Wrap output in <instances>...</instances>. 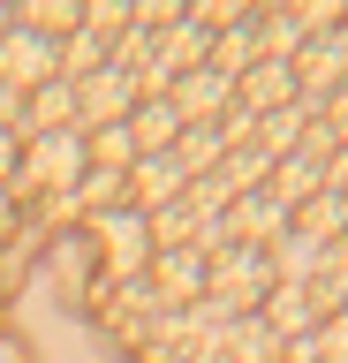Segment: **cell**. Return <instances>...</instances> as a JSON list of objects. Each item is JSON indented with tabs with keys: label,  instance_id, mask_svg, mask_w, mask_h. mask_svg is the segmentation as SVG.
<instances>
[{
	"label": "cell",
	"instance_id": "cell-16",
	"mask_svg": "<svg viewBox=\"0 0 348 363\" xmlns=\"http://www.w3.org/2000/svg\"><path fill=\"white\" fill-rule=\"evenodd\" d=\"M310 303H318V318L348 311V242H325L318 272H310Z\"/></svg>",
	"mask_w": 348,
	"mask_h": 363
},
{
	"label": "cell",
	"instance_id": "cell-6",
	"mask_svg": "<svg viewBox=\"0 0 348 363\" xmlns=\"http://www.w3.org/2000/svg\"><path fill=\"white\" fill-rule=\"evenodd\" d=\"M220 235L242 250H273L280 235H288V204L273 197V189H250V197H235L228 212H220Z\"/></svg>",
	"mask_w": 348,
	"mask_h": 363
},
{
	"label": "cell",
	"instance_id": "cell-21",
	"mask_svg": "<svg viewBox=\"0 0 348 363\" xmlns=\"http://www.w3.org/2000/svg\"><path fill=\"white\" fill-rule=\"evenodd\" d=\"M318 129L333 136V152H348V84H341V91H333V99L318 106Z\"/></svg>",
	"mask_w": 348,
	"mask_h": 363
},
{
	"label": "cell",
	"instance_id": "cell-10",
	"mask_svg": "<svg viewBox=\"0 0 348 363\" xmlns=\"http://www.w3.org/2000/svg\"><path fill=\"white\" fill-rule=\"evenodd\" d=\"M53 129H76V84H38L23 99V121H16V144H30V136H53Z\"/></svg>",
	"mask_w": 348,
	"mask_h": 363
},
{
	"label": "cell",
	"instance_id": "cell-9",
	"mask_svg": "<svg viewBox=\"0 0 348 363\" xmlns=\"http://www.w3.org/2000/svg\"><path fill=\"white\" fill-rule=\"evenodd\" d=\"M235 106L250 113V121H265V113L296 106V76H288V61H257L250 76H235Z\"/></svg>",
	"mask_w": 348,
	"mask_h": 363
},
{
	"label": "cell",
	"instance_id": "cell-18",
	"mask_svg": "<svg viewBox=\"0 0 348 363\" xmlns=\"http://www.w3.org/2000/svg\"><path fill=\"white\" fill-rule=\"evenodd\" d=\"M220 159H228V144H220V129H212V121H197V129H182V136H174V167H182L189 182H205Z\"/></svg>",
	"mask_w": 348,
	"mask_h": 363
},
{
	"label": "cell",
	"instance_id": "cell-19",
	"mask_svg": "<svg viewBox=\"0 0 348 363\" xmlns=\"http://www.w3.org/2000/svg\"><path fill=\"white\" fill-rule=\"evenodd\" d=\"M16 23H23V30H38V38H69L76 23H84V8H76V0H23V8H16Z\"/></svg>",
	"mask_w": 348,
	"mask_h": 363
},
{
	"label": "cell",
	"instance_id": "cell-23",
	"mask_svg": "<svg viewBox=\"0 0 348 363\" xmlns=\"http://www.w3.org/2000/svg\"><path fill=\"white\" fill-rule=\"evenodd\" d=\"M0 363H30V340L16 325H0Z\"/></svg>",
	"mask_w": 348,
	"mask_h": 363
},
{
	"label": "cell",
	"instance_id": "cell-3",
	"mask_svg": "<svg viewBox=\"0 0 348 363\" xmlns=\"http://www.w3.org/2000/svg\"><path fill=\"white\" fill-rule=\"evenodd\" d=\"M137 99H144V84L129 76V68H99L91 84H76V136H91V129H114V121H129L137 113Z\"/></svg>",
	"mask_w": 348,
	"mask_h": 363
},
{
	"label": "cell",
	"instance_id": "cell-12",
	"mask_svg": "<svg viewBox=\"0 0 348 363\" xmlns=\"http://www.w3.org/2000/svg\"><path fill=\"white\" fill-rule=\"evenodd\" d=\"M310 121H318V106H310V99H296V106L265 113V121H257V136H250V152H265V159H288V152H303Z\"/></svg>",
	"mask_w": 348,
	"mask_h": 363
},
{
	"label": "cell",
	"instance_id": "cell-15",
	"mask_svg": "<svg viewBox=\"0 0 348 363\" xmlns=\"http://www.w3.org/2000/svg\"><path fill=\"white\" fill-rule=\"evenodd\" d=\"M296 235H310V242H348V197H333V189H318L310 204H296Z\"/></svg>",
	"mask_w": 348,
	"mask_h": 363
},
{
	"label": "cell",
	"instance_id": "cell-1",
	"mask_svg": "<svg viewBox=\"0 0 348 363\" xmlns=\"http://www.w3.org/2000/svg\"><path fill=\"white\" fill-rule=\"evenodd\" d=\"M84 235H91V265H99V288H129V280H144L152 272V220L144 212H129V204H114V212H99V220H84Z\"/></svg>",
	"mask_w": 348,
	"mask_h": 363
},
{
	"label": "cell",
	"instance_id": "cell-8",
	"mask_svg": "<svg viewBox=\"0 0 348 363\" xmlns=\"http://www.w3.org/2000/svg\"><path fill=\"white\" fill-rule=\"evenodd\" d=\"M182 189H189V174L174 167V152H159V159H137L129 167V212H167V204H182Z\"/></svg>",
	"mask_w": 348,
	"mask_h": 363
},
{
	"label": "cell",
	"instance_id": "cell-14",
	"mask_svg": "<svg viewBox=\"0 0 348 363\" xmlns=\"http://www.w3.org/2000/svg\"><path fill=\"white\" fill-rule=\"evenodd\" d=\"M265 189H273V197L288 204V220H296V204H310V197L325 189V167H318V159H303V152H288V159H273Z\"/></svg>",
	"mask_w": 348,
	"mask_h": 363
},
{
	"label": "cell",
	"instance_id": "cell-5",
	"mask_svg": "<svg viewBox=\"0 0 348 363\" xmlns=\"http://www.w3.org/2000/svg\"><path fill=\"white\" fill-rule=\"evenodd\" d=\"M288 76H296V99L325 106V99H333V91L348 84V38H341V30H325V38H310V45L296 53V61H288Z\"/></svg>",
	"mask_w": 348,
	"mask_h": 363
},
{
	"label": "cell",
	"instance_id": "cell-25",
	"mask_svg": "<svg viewBox=\"0 0 348 363\" xmlns=\"http://www.w3.org/2000/svg\"><path fill=\"white\" fill-rule=\"evenodd\" d=\"M16 227H23V204H16V197H8V189H0V242H8Z\"/></svg>",
	"mask_w": 348,
	"mask_h": 363
},
{
	"label": "cell",
	"instance_id": "cell-20",
	"mask_svg": "<svg viewBox=\"0 0 348 363\" xmlns=\"http://www.w3.org/2000/svg\"><path fill=\"white\" fill-rule=\"evenodd\" d=\"M310 348H318V363H348V311L325 318L318 333H310Z\"/></svg>",
	"mask_w": 348,
	"mask_h": 363
},
{
	"label": "cell",
	"instance_id": "cell-7",
	"mask_svg": "<svg viewBox=\"0 0 348 363\" xmlns=\"http://www.w3.org/2000/svg\"><path fill=\"white\" fill-rule=\"evenodd\" d=\"M174 113H182V129H197V121H220V113L235 106V84L220 76V68H189V76H174Z\"/></svg>",
	"mask_w": 348,
	"mask_h": 363
},
{
	"label": "cell",
	"instance_id": "cell-2",
	"mask_svg": "<svg viewBox=\"0 0 348 363\" xmlns=\"http://www.w3.org/2000/svg\"><path fill=\"white\" fill-rule=\"evenodd\" d=\"M144 288H152V303H159V311H189V303H205V288H212V257H205L197 242L159 250V257H152V272H144Z\"/></svg>",
	"mask_w": 348,
	"mask_h": 363
},
{
	"label": "cell",
	"instance_id": "cell-11",
	"mask_svg": "<svg viewBox=\"0 0 348 363\" xmlns=\"http://www.w3.org/2000/svg\"><path fill=\"white\" fill-rule=\"evenodd\" d=\"M257 318L273 325V340H280V348H288V340H310V333L325 325V318H318V303H310V288H273L265 303H257Z\"/></svg>",
	"mask_w": 348,
	"mask_h": 363
},
{
	"label": "cell",
	"instance_id": "cell-4",
	"mask_svg": "<svg viewBox=\"0 0 348 363\" xmlns=\"http://www.w3.org/2000/svg\"><path fill=\"white\" fill-rule=\"evenodd\" d=\"M53 76H61V45L53 38H38V30H23V23H16V30H0V84L8 91H38V84H53Z\"/></svg>",
	"mask_w": 348,
	"mask_h": 363
},
{
	"label": "cell",
	"instance_id": "cell-13",
	"mask_svg": "<svg viewBox=\"0 0 348 363\" xmlns=\"http://www.w3.org/2000/svg\"><path fill=\"white\" fill-rule=\"evenodd\" d=\"M129 136H137V159L174 152V136H182V113H174V99H137V113H129Z\"/></svg>",
	"mask_w": 348,
	"mask_h": 363
},
{
	"label": "cell",
	"instance_id": "cell-24",
	"mask_svg": "<svg viewBox=\"0 0 348 363\" xmlns=\"http://www.w3.org/2000/svg\"><path fill=\"white\" fill-rule=\"evenodd\" d=\"M16 121H23V91L0 84V129H16Z\"/></svg>",
	"mask_w": 348,
	"mask_h": 363
},
{
	"label": "cell",
	"instance_id": "cell-22",
	"mask_svg": "<svg viewBox=\"0 0 348 363\" xmlns=\"http://www.w3.org/2000/svg\"><path fill=\"white\" fill-rule=\"evenodd\" d=\"M16 167H23V144H16V129H0V189L16 182Z\"/></svg>",
	"mask_w": 348,
	"mask_h": 363
},
{
	"label": "cell",
	"instance_id": "cell-17",
	"mask_svg": "<svg viewBox=\"0 0 348 363\" xmlns=\"http://www.w3.org/2000/svg\"><path fill=\"white\" fill-rule=\"evenodd\" d=\"M69 197H76V220H99V212H114V204H129V174H106V167H84V182H76Z\"/></svg>",
	"mask_w": 348,
	"mask_h": 363
}]
</instances>
